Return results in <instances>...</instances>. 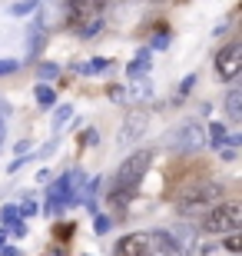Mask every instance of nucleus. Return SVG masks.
I'll return each mask as SVG.
<instances>
[{
    "mask_svg": "<svg viewBox=\"0 0 242 256\" xmlns=\"http://www.w3.org/2000/svg\"><path fill=\"white\" fill-rule=\"evenodd\" d=\"M149 166H153V150H133L113 173L110 190H106V203L110 206H130V200L136 196Z\"/></svg>",
    "mask_w": 242,
    "mask_h": 256,
    "instance_id": "obj_1",
    "label": "nucleus"
},
{
    "mask_svg": "<svg viewBox=\"0 0 242 256\" xmlns=\"http://www.w3.org/2000/svg\"><path fill=\"white\" fill-rule=\"evenodd\" d=\"M83 200H86V173L73 166V170H66L63 176H56V183L50 186L43 213L53 216V213H60L63 206H80Z\"/></svg>",
    "mask_w": 242,
    "mask_h": 256,
    "instance_id": "obj_2",
    "label": "nucleus"
},
{
    "mask_svg": "<svg viewBox=\"0 0 242 256\" xmlns=\"http://www.w3.org/2000/svg\"><path fill=\"white\" fill-rule=\"evenodd\" d=\"M239 226H242V203L239 200L216 203L203 220V233H209V236H233V233H239Z\"/></svg>",
    "mask_w": 242,
    "mask_h": 256,
    "instance_id": "obj_3",
    "label": "nucleus"
},
{
    "mask_svg": "<svg viewBox=\"0 0 242 256\" xmlns=\"http://www.w3.org/2000/svg\"><path fill=\"white\" fill-rule=\"evenodd\" d=\"M223 196V186L209 176H196V180H186L183 186L176 190V203L183 210H193V206H213L216 200Z\"/></svg>",
    "mask_w": 242,
    "mask_h": 256,
    "instance_id": "obj_4",
    "label": "nucleus"
},
{
    "mask_svg": "<svg viewBox=\"0 0 242 256\" xmlns=\"http://www.w3.org/2000/svg\"><path fill=\"white\" fill-rule=\"evenodd\" d=\"M169 146L176 153H196V150H206V126L199 120H186L179 124L176 130L169 133Z\"/></svg>",
    "mask_w": 242,
    "mask_h": 256,
    "instance_id": "obj_5",
    "label": "nucleus"
},
{
    "mask_svg": "<svg viewBox=\"0 0 242 256\" xmlns=\"http://www.w3.org/2000/svg\"><path fill=\"white\" fill-rule=\"evenodd\" d=\"M216 76L219 80H236L239 76V70H242V44H226L219 54H216Z\"/></svg>",
    "mask_w": 242,
    "mask_h": 256,
    "instance_id": "obj_6",
    "label": "nucleus"
},
{
    "mask_svg": "<svg viewBox=\"0 0 242 256\" xmlns=\"http://www.w3.org/2000/svg\"><path fill=\"white\" fill-rule=\"evenodd\" d=\"M146 126H149V110H133V114L123 120L116 143H120L123 150H126V146H133V143H136L143 133H146Z\"/></svg>",
    "mask_w": 242,
    "mask_h": 256,
    "instance_id": "obj_7",
    "label": "nucleus"
},
{
    "mask_svg": "<svg viewBox=\"0 0 242 256\" xmlns=\"http://www.w3.org/2000/svg\"><path fill=\"white\" fill-rule=\"evenodd\" d=\"M146 240H149V256H189L169 236V230H153V233H146Z\"/></svg>",
    "mask_w": 242,
    "mask_h": 256,
    "instance_id": "obj_8",
    "label": "nucleus"
},
{
    "mask_svg": "<svg viewBox=\"0 0 242 256\" xmlns=\"http://www.w3.org/2000/svg\"><path fill=\"white\" fill-rule=\"evenodd\" d=\"M113 256H149L146 233H126L113 243Z\"/></svg>",
    "mask_w": 242,
    "mask_h": 256,
    "instance_id": "obj_9",
    "label": "nucleus"
},
{
    "mask_svg": "<svg viewBox=\"0 0 242 256\" xmlns=\"http://www.w3.org/2000/svg\"><path fill=\"white\" fill-rule=\"evenodd\" d=\"M149 70H153V64H149V50L140 47V50H136V57L130 60V66H126V76H130L133 84H143V80L149 76Z\"/></svg>",
    "mask_w": 242,
    "mask_h": 256,
    "instance_id": "obj_10",
    "label": "nucleus"
},
{
    "mask_svg": "<svg viewBox=\"0 0 242 256\" xmlns=\"http://www.w3.org/2000/svg\"><path fill=\"white\" fill-rule=\"evenodd\" d=\"M43 47H47L43 24H40V20H33V27H30V34H27V60H37L40 54H43Z\"/></svg>",
    "mask_w": 242,
    "mask_h": 256,
    "instance_id": "obj_11",
    "label": "nucleus"
},
{
    "mask_svg": "<svg viewBox=\"0 0 242 256\" xmlns=\"http://www.w3.org/2000/svg\"><path fill=\"white\" fill-rule=\"evenodd\" d=\"M226 114H229V120H242V90L226 94Z\"/></svg>",
    "mask_w": 242,
    "mask_h": 256,
    "instance_id": "obj_12",
    "label": "nucleus"
},
{
    "mask_svg": "<svg viewBox=\"0 0 242 256\" xmlns=\"http://www.w3.org/2000/svg\"><path fill=\"white\" fill-rule=\"evenodd\" d=\"M206 143H213L216 150H223V143H226V124L213 120V124H209V130H206Z\"/></svg>",
    "mask_w": 242,
    "mask_h": 256,
    "instance_id": "obj_13",
    "label": "nucleus"
},
{
    "mask_svg": "<svg viewBox=\"0 0 242 256\" xmlns=\"http://www.w3.org/2000/svg\"><path fill=\"white\" fill-rule=\"evenodd\" d=\"M33 96H37V104H40V106H56V90H53L50 84H37Z\"/></svg>",
    "mask_w": 242,
    "mask_h": 256,
    "instance_id": "obj_14",
    "label": "nucleus"
},
{
    "mask_svg": "<svg viewBox=\"0 0 242 256\" xmlns=\"http://www.w3.org/2000/svg\"><path fill=\"white\" fill-rule=\"evenodd\" d=\"M66 120H73V106H70V104H60V106H56V114H53V136H56V130H60V126H66Z\"/></svg>",
    "mask_w": 242,
    "mask_h": 256,
    "instance_id": "obj_15",
    "label": "nucleus"
},
{
    "mask_svg": "<svg viewBox=\"0 0 242 256\" xmlns=\"http://www.w3.org/2000/svg\"><path fill=\"white\" fill-rule=\"evenodd\" d=\"M103 24H106V17H93V20H86L83 27H80V37L86 40V37H93V34H100Z\"/></svg>",
    "mask_w": 242,
    "mask_h": 256,
    "instance_id": "obj_16",
    "label": "nucleus"
},
{
    "mask_svg": "<svg viewBox=\"0 0 242 256\" xmlns=\"http://www.w3.org/2000/svg\"><path fill=\"white\" fill-rule=\"evenodd\" d=\"M110 230H113V216H106V213H96V216H93V233L106 236Z\"/></svg>",
    "mask_w": 242,
    "mask_h": 256,
    "instance_id": "obj_17",
    "label": "nucleus"
},
{
    "mask_svg": "<svg viewBox=\"0 0 242 256\" xmlns=\"http://www.w3.org/2000/svg\"><path fill=\"white\" fill-rule=\"evenodd\" d=\"M10 14H13V17H27V14H37V4H33V0H20V4H10Z\"/></svg>",
    "mask_w": 242,
    "mask_h": 256,
    "instance_id": "obj_18",
    "label": "nucleus"
},
{
    "mask_svg": "<svg viewBox=\"0 0 242 256\" xmlns=\"http://www.w3.org/2000/svg\"><path fill=\"white\" fill-rule=\"evenodd\" d=\"M113 60L110 57H93V60H86V70H90V76L93 74H103V70H110Z\"/></svg>",
    "mask_w": 242,
    "mask_h": 256,
    "instance_id": "obj_19",
    "label": "nucleus"
},
{
    "mask_svg": "<svg viewBox=\"0 0 242 256\" xmlns=\"http://www.w3.org/2000/svg\"><path fill=\"white\" fill-rule=\"evenodd\" d=\"M7 120H10V104L0 96V146H3V136H7Z\"/></svg>",
    "mask_w": 242,
    "mask_h": 256,
    "instance_id": "obj_20",
    "label": "nucleus"
},
{
    "mask_svg": "<svg viewBox=\"0 0 242 256\" xmlns=\"http://www.w3.org/2000/svg\"><path fill=\"white\" fill-rule=\"evenodd\" d=\"M56 74H60V66H56V64H40V70H37L40 84H50V80H56Z\"/></svg>",
    "mask_w": 242,
    "mask_h": 256,
    "instance_id": "obj_21",
    "label": "nucleus"
},
{
    "mask_svg": "<svg viewBox=\"0 0 242 256\" xmlns=\"http://www.w3.org/2000/svg\"><path fill=\"white\" fill-rule=\"evenodd\" d=\"M0 223H3V230H7V226H13V223H20L17 206H3V210H0Z\"/></svg>",
    "mask_w": 242,
    "mask_h": 256,
    "instance_id": "obj_22",
    "label": "nucleus"
},
{
    "mask_svg": "<svg viewBox=\"0 0 242 256\" xmlns=\"http://www.w3.org/2000/svg\"><path fill=\"white\" fill-rule=\"evenodd\" d=\"M17 213H20V220H23V223H27V216H37V213H40L37 200H23V206H20Z\"/></svg>",
    "mask_w": 242,
    "mask_h": 256,
    "instance_id": "obj_23",
    "label": "nucleus"
},
{
    "mask_svg": "<svg viewBox=\"0 0 242 256\" xmlns=\"http://www.w3.org/2000/svg\"><path fill=\"white\" fill-rule=\"evenodd\" d=\"M27 233H30V230H27V223H23V220H20V223H13V226H7V236H13V240H23Z\"/></svg>",
    "mask_w": 242,
    "mask_h": 256,
    "instance_id": "obj_24",
    "label": "nucleus"
},
{
    "mask_svg": "<svg viewBox=\"0 0 242 256\" xmlns=\"http://www.w3.org/2000/svg\"><path fill=\"white\" fill-rule=\"evenodd\" d=\"M20 70V60H0V76H10V74H17Z\"/></svg>",
    "mask_w": 242,
    "mask_h": 256,
    "instance_id": "obj_25",
    "label": "nucleus"
},
{
    "mask_svg": "<svg viewBox=\"0 0 242 256\" xmlns=\"http://www.w3.org/2000/svg\"><path fill=\"white\" fill-rule=\"evenodd\" d=\"M149 94H153V86H149L146 80H143V84H136V86H133V94H130V96H133V100H146Z\"/></svg>",
    "mask_w": 242,
    "mask_h": 256,
    "instance_id": "obj_26",
    "label": "nucleus"
},
{
    "mask_svg": "<svg viewBox=\"0 0 242 256\" xmlns=\"http://www.w3.org/2000/svg\"><path fill=\"white\" fill-rule=\"evenodd\" d=\"M110 100H116V104H123V100H126V86L113 84V86H110Z\"/></svg>",
    "mask_w": 242,
    "mask_h": 256,
    "instance_id": "obj_27",
    "label": "nucleus"
},
{
    "mask_svg": "<svg viewBox=\"0 0 242 256\" xmlns=\"http://www.w3.org/2000/svg\"><path fill=\"white\" fill-rule=\"evenodd\" d=\"M226 250H229V253H239V250H242V240H239V233H233V236H226Z\"/></svg>",
    "mask_w": 242,
    "mask_h": 256,
    "instance_id": "obj_28",
    "label": "nucleus"
},
{
    "mask_svg": "<svg viewBox=\"0 0 242 256\" xmlns=\"http://www.w3.org/2000/svg\"><path fill=\"white\" fill-rule=\"evenodd\" d=\"M53 153H56V136H50L47 146H43V150H40L37 156H40V160H47V156H53Z\"/></svg>",
    "mask_w": 242,
    "mask_h": 256,
    "instance_id": "obj_29",
    "label": "nucleus"
},
{
    "mask_svg": "<svg viewBox=\"0 0 242 256\" xmlns=\"http://www.w3.org/2000/svg\"><path fill=\"white\" fill-rule=\"evenodd\" d=\"M193 86H196V74H189V76H186V80H183V84H179V94L186 96V94H189V90H193Z\"/></svg>",
    "mask_w": 242,
    "mask_h": 256,
    "instance_id": "obj_30",
    "label": "nucleus"
},
{
    "mask_svg": "<svg viewBox=\"0 0 242 256\" xmlns=\"http://www.w3.org/2000/svg\"><path fill=\"white\" fill-rule=\"evenodd\" d=\"M153 47H156V50H166V47H169V37H166V34H159V37H153Z\"/></svg>",
    "mask_w": 242,
    "mask_h": 256,
    "instance_id": "obj_31",
    "label": "nucleus"
},
{
    "mask_svg": "<svg viewBox=\"0 0 242 256\" xmlns=\"http://www.w3.org/2000/svg\"><path fill=\"white\" fill-rule=\"evenodd\" d=\"M27 153H30V140H20L17 143V156H27Z\"/></svg>",
    "mask_w": 242,
    "mask_h": 256,
    "instance_id": "obj_32",
    "label": "nucleus"
},
{
    "mask_svg": "<svg viewBox=\"0 0 242 256\" xmlns=\"http://www.w3.org/2000/svg\"><path fill=\"white\" fill-rule=\"evenodd\" d=\"M0 256H23V253H20L17 246H3V250H0Z\"/></svg>",
    "mask_w": 242,
    "mask_h": 256,
    "instance_id": "obj_33",
    "label": "nucleus"
},
{
    "mask_svg": "<svg viewBox=\"0 0 242 256\" xmlns=\"http://www.w3.org/2000/svg\"><path fill=\"white\" fill-rule=\"evenodd\" d=\"M7 246V230H0V250Z\"/></svg>",
    "mask_w": 242,
    "mask_h": 256,
    "instance_id": "obj_34",
    "label": "nucleus"
}]
</instances>
